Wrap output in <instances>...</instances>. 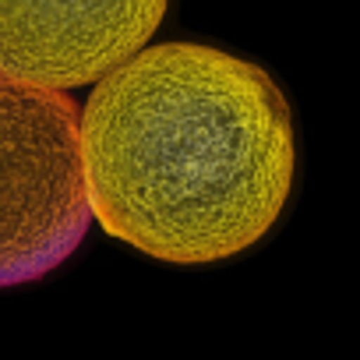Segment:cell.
<instances>
[{"mask_svg":"<svg viewBox=\"0 0 360 360\" xmlns=\"http://www.w3.org/2000/svg\"><path fill=\"white\" fill-rule=\"evenodd\" d=\"M92 219L127 248L205 265L255 248L293 188V120L276 78L202 43L141 46L78 117Z\"/></svg>","mask_w":360,"mask_h":360,"instance_id":"6da1fadb","label":"cell"},{"mask_svg":"<svg viewBox=\"0 0 360 360\" xmlns=\"http://www.w3.org/2000/svg\"><path fill=\"white\" fill-rule=\"evenodd\" d=\"M169 0H0V71L78 89L141 50Z\"/></svg>","mask_w":360,"mask_h":360,"instance_id":"3957f363","label":"cell"},{"mask_svg":"<svg viewBox=\"0 0 360 360\" xmlns=\"http://www.w3.org/2000/svg\"><path fill=\"white\" fill-rule=\"evenodd\" d=\"M89 223L78 103L0 71V286L50 276Z\"/></svg>","mask_w":360,"mask_h":360,"instance_id":"7a4b0ae2","label":"cell"}]
</instances>
